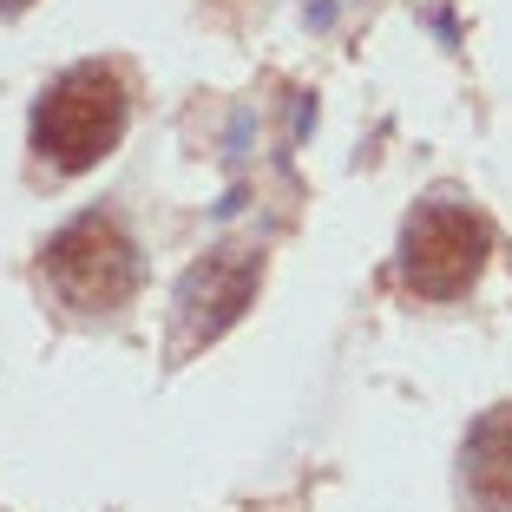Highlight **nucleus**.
<instances>
[{
    "mask_svg": "<svg viewBox=\"0 0 512 512\" xmlns=\"http://www.w3.org/2000/svg\"><path fill=\"white\" fill-rule=\"evenodd\" d=\"M125 125H132V79H125V66L79 60L60 79H46V92L33 99L27 138H33V158L46 171L79 178V171L106 165L112 151H119Z\"/></svg>",
    "mask_w": 512,
    "mask_h": 512,
    "instance_id": "obj_1",
    "label": "nucleus"
},
{
    "mask_svg": "<svg viewBox=\"0 0 512 512\" xmlns=\"http://www.w3.org/2000/svg\"><path fill=\"white\" fill-rule=\"evenodd\" d=\"M40 270H46V289L60 296V309H73V316H119L138 296V283H145V250H138V237L125 230L119 211L86 204L79 217H66L46 237Z\"/></svg>",
    "mask_w": 512,
    "mask_h": 512,
    "instance_id": "obj_2",
    "label": "nucleus"
},
{
    "mask_svg": "<svg viewBox=\"0 0 512 512\" xmlns=\"http://www.w3.org/2000/svg\"><path fill=\"white\" fill-rule=\"evenodd\" d=\"M486 256H493V224L480 217V204L460 191H427L401 224L394 276L421 302H460L486 276Z\"/></svg>",
    "mask_w": 512,
    "mask_h": 512,
    "instance_id": "obj_3",
    "label": "nucleus"
},
{
    "mask_svg": "<svg viewBox=\"0 0 512 512\" xmlns=\"http://www.w3.org/2000/svg\"><path fill=\"white\" fill-rule=\"evenodd\" d=\"M263 289V250H243V243H217L178 276L171 289V342L165 355L184 362L197 348H211L217 335H230L243 322V309Z\"/></svg>",
    "mask_w": 512,
    "mask_h": 512,
    "instance_id": "obj_4",
    "label": "nucleus"
},
{
    "mask_svg": "<svg viewBox=\"0 0 512 512\" xmlns=\"http://www.w3.org/2000/svg\"><path fill=\"white\" fill-rule=\"evenodd\" d=\"M460 506L512 512V401L486 407L460 440Z\"/></svg>",
    "mask_w": 512,
    "mask_h": 512,
    "instance_id": "obj_5",
    "label": "nucleus"
},
{
    "mask_svg": "<svg viewBox=\"0 0 512 512\" xmlns=\"http://www.w3.org/2000/svg\"><path fill=\"white\" fill-rule=\"evenodd\" d=\"M20 7H27V0H0V14H20Z\"/></svg>",
    "mask_w": 512,
    "mask_h": 512,
    "instance_id": "obj_6",
    "label": "nucleus"
}]
</instances>
